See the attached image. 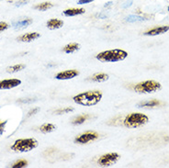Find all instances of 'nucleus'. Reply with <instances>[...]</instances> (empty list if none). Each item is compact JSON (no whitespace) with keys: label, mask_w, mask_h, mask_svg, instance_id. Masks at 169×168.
<instances>
[{"label":"nucleus","mask_w":169,"mask_h":168,"mask_svg":"<svg viewBox=\"0 0 169 168\" xmlns=\"http://www.w3.org/2000/svg\"><path fill=\"white\" fill-rule=\"evenodd\" d=\"M64 25V21L60 20H56V19H52L47 22V27L50 30H57L62 28Z\"/></svg>","instance_id":"12"},{"label":"nucleus","mask_w":169,"mask_h":168,"mask_svg":"<svg viewBox=\"0 0 169 168\" xmlns=\"http://www.w3.org/2000/svg\"><path fill=\"white\" fill-rule=\"evenodd\" d=\"M127 56H128L127 52L120 49H114L99 53L96 56V58L101 63H115L123 61Z\"/></svg>","instance_id":"2"},{"label":"nucleus","mask_w":169,"mask_h":168,"mask_svg":"<svg viewBox=\"0 0 169 168\" xmlns=\"http://www.w3.org/2000/svg\"><path fill=\"white\" fill-rule=\"evenodd\" d=\"M29 1H30V0H19V1L17 2V4H16V6H17V7L23 6V5H25V4H27Z\"/></svg>","instance_id":"26"},{"label":"nucleus","mask_w":169,"mask_h":168,"mask_svg":"<svg viewBox=\"0 0 169 168\" xmlns=\"http://www.w3.org/2000/svg\"><path fill=\"white\" fill-rule=\"evenodd\" d=\"M148 122V117L142 113H131L125 117L123 125L127 128H138Z\"/></svg>","instance_id":"3"},{"label":"nucleus","mask_w":169,"mask_h":168,"mask_svg":"<svg viewBox=\"0 0 169 168\" xmlns=\"http://www.w3.org/2000/svg\"><path fill=\"white\" fill-rule=\"evenodd\" d=\"M99 138V135L96 131H86L80 134L75 139V142L78 144H86L90 141H94Z\"/></svg>","instance_id":"6"},{"label":"nucleus","mask_w":169,"mask_h":168,"mask_svg":"<svg viewBox=\"0 0 169 168\" xmlns=\"http://www.w3.org/2000/svg\"><path fill=\"white\" fill-rule=\"evenodd\" d=\"M162 105V102H160L157 99H152V100H149V101H145L142 102L139 105V108H154V107H158Z\"/></svg>","instance_id":"16"},{"label":"nucleus","mask_w":169,"mask_h":168,"mask_svg":"<svg viewBox=\"0 0 169 168\" xmlns=\"http://www.w3.org/2000/svg\"><path fill=\"white\" fill-rule=\"evenodd\" d=\"M28 164V162L26 160H19L18 162H16L12 167L13 168H21V167H26Z\"/></svg>","instance_id":"22"},{"label":"nucleus","mask_w":169,"mask_h":168,"mask_svg":"<svg viewBox=\"0 0 169 168\" xmlns=\"http://www.w3.org/2000/svg\"><path fill=\"white\" fill-rule=\"evenodd\" d=\"M38 111H39V108H33V109L30 110V111H29V113H28V117H31L32 115L36 114Z\"/></svg>","instance_id":"27"},{"label":"nucleus","mask_w":169,"mask_h":168,"mask_svg":"<svg viewBox=\"0 0 169 168\" xmlns=\"http://www.w3.org/2000/svg\"><path fill=\"white\" fill-rule=\"evenodd\" d=\"M40 130L43 133H49V132H52L53 130H55V125L51 124V123H45L42 126H41Z\"/></svg>","instance_id":"20"},{"label":"nucleus","mask_w":169,"mask_h":168,"mask_svg":"<svg viewBox=\"0 0 169 168\" xmlns=\"http://www.w3.org/2000/svg\"><path fill=\"white\" fill-rule=\"evenodd\" d=\"M94 0H79L78 1V4H80V5H83V4H88V3H90V2H93Z\"/></svg>","instance_id":"28"},{"label":"nucleus","mask_w":169,"mask_h":168,"mask_svg":"<svg viewBox=\"0 0 169 168\" xmlns=\"http://www.w3.org/2000/svg\"><path fill=\"white\" fill-rule=\"evenodd\" d=\"M38 146V141L34 138H28V139H19L17 140L11 149L15 152H26L35 149Z\"/></svg>","instance_id":"4"},{"label":"nucleus","mask_w":169,"mask_h":168,"mask_svg":"<svg viewBox=\"0 0 169 168\" xmlns=\"http://www.w3.org/2000/svg\"><path fill=\"white\" fill-rule=\"evenodd\" d=\"M168 31H169V26H161V27H155V28L146 31L144 34L148 35V36H155V35L165 33Z\"/></svg>","instance_id":"11"},{"label":"nucleus","mask_w":169,"mask_h":168,"mask_svg":"<svg viewBox=\"0 0 169 168\" xmlns=\"http://www.w3.org/2000/svg\"><path fill=\"white\" fill-rule=\"evenodd\" d=\"M108 79V75L104 73H97L93 75L88 80H91L93 82H105Z\"/></svg>","instance_id":"13"},{"label":"nucleus","mask_w":169,"mask_h":168,"mask_svg":"<svg viewBox=\"0 0 169 168\" xmlns=\"http://www.w3.org/2000/svg\"><path fill=\"white\" fill-rule=\"evenodd\" d=\"M9 27V26L8 23H6V22H0V32L4 31H6V30H8Z\"/></svg>","instance_id":"25"},{"label":"nucleus","mask_w":169,"mask_h":168,"mask_svg":"<svg viewBox=\"0 0 169 168\" xmlns=\"http://www.w3.org/2000/svg\"><path fill=\"white\" fill-rule=\"evenodd\" d=\"M53 7V5L51 2H43V3H41V4L34 6V9H37L39 11H45L49 9H52Z\"/></svg>","instance_id":"18"},{"label":"nucleus","mask_w":169,"mask_h":168,"mask_svg":"<svg viewBox=\"0 0 169 168\" xmlns=\"http://www.w3.org/2000/svg\"><path fill=\"white\" fill-rule=\"evenodd\" d=\"M101 98H102V92L98 90L84 92L73 97L74 101L76 104L86 106V107H91V106L97 105L101 100Z\"/></svg>","instance_id":"1"},{"label":"nucleus","mask_w":169,"mask_h":168,"mask_svg":"<svg viewBox=\"0 0 169 168\" xmlns=\"http://www.w3.org/2000/svg\"><path fill=\"white\" fill-rule=\"evenodd\" d=\"M79 75V72L77 70H65L63 72L58 73L55 75V78L58 80H68V79H72L75 76H77Z\"/></svg>","instance_id":"9"},{"label":"nucleus","mask_w":169,"mask_h":168,"mask_svg":"<svg viewBox=\"0 0 169 168\" xmlns=\"http://www.w3.org/2000/svg\"><path fill=\"white\" fill-rule=\"evenodd\" d=\"M168 11H169V7H168Z\"/></svg>","instance_id":"29"},{"label":"nucleus","mask_w":169,"mask_h":168,"mask_svg":"<svg viewBox=\"0 0 169 168\" xmlns=\"http://www.w3.org/2000/svg\"><path fill=\"white\" fill-rule=\"evenodd\" d=\"M85 9H65L64 11V14L67 17H73V16H77V15H81L83 13H85Z\"/></svg>","instance_id":"14"},{"label":"nucleus","mask_w":169,"mask_h":168,"mask_svg":"<svg viewBox=\"0 0 169 168\" xmlns=\"http://www.w3.org/2000/svg\"><path fill=\"white\" fill-rule=\"evenodd\" d=\"M8 121L7 120H4V121H0V136H1L4 131H5V127L7 125Z\"/></svg>","instance_id":"24"},{"label":"nucleus","mask_w":169,"mask_h":168,"mask_svg":"<svg viewBox=\"0 0 169 168\" xmlns=\"http://www.w3.org/2000/svg\"><path fill=\"white\" fill-rule=\"evenodd\" d=\"M40 36L41 35L38 32H30V33H26V34L20 36L18 38V41L22 42H31L40 38Z\"/></svg>","instance_id":"10"},{"label":"nucleus","mask_w":169,"mask_h":168,"mask_svg":"<svg viewBox=\"0 0 169 168\" xmlns=\"http://www.w3.org/2000/svg\"><path fill=\"white\" fill-rule=\"evenodd\" d=\"M74 110V108H70V107H68V108H59V109H57V110H55V114H65V113H69V112H72Z\"/></svg>","instance_id":"23"},{"label":"nucleus","mask_w":169,"mask_h":168,"mask_svg":"<svg viewBox=\"0 0 169 168\" xmlns=\"http://www.w3.org/2000/svg\"><path fill=\"white\" fill-rule=\"evenodd\" d=\"M31 23H32V20L31 19H25L23 20H20V21L14 22L13 26L16 29H24V28L28 27L29 25H31Z\"/></svg>","instance_id":"15"},{"label":"nucleus","mask_w":169,"mask_h":168,"mask_svg":"<svg viewBox=\"0 0 169 168\" xmlns=\"http://www.w3.org/2000/svg\"><path fill=\"white\" fill-rule=\"evenodd\" d=\"M119 153H117V152H108V153H106V154L102 155L98 159L97 163H98L99 165L104 166V167L110 166L113 163H115L119 160Z\"/></svg>","instance_id":"7"},{"label":"nucleus","mask_w":169,"mask_h":168,"mask_svg":"<svg viewBox=\"0 0 169 168\" xmlns=\"http://www.w3.org/2000/svg\"><path fill=\"white\" fill-rule=\"evenodd\" d=\"M21 84V81L17 78L5 79L0 81V89H11L19 86Z\"/></svg>","instance_id":"8"},{"label":"nucleus","mask_w":169,"mask_h":168,"mask_svg":"<svg viewBox=\"0 0 169 168\" xmlns=\"http://www.w3.org/2000/svg\"><path fill=\"white\" fill-rule=\"evenodd\" d=\"M161 89L160 83L153 81V80H148L144 82H141L137 84L134 86V90L137 93H153Z\"/></svg>","instance_id":"5"},{"label":"nucleus","mask_w":169,"mask_h":168,"mask_svg":"<svg viewBox=\"0 0 169 168\" xmlns=\"http://www.w3.org/2000/svg\"><path fill=\"white\" fill-rule=\"evenodd\" d=\"M88 119H90V115H87V114H85V115H80L78 117H76L75 119H73L72 123L74 125H78V124H82L84 123L85 121H86Z\"/></svg>","instance_id":"19"},{"label":"nucleus","mask_w":169,"mask_h":168,"mask_svg":"<svg viewBox=\"0 0 169 168\" xmlns=\"http://www.w3.org/2000/svg\"><path fill=\"white\" fill-rule=\"evenodd\" d=\"M79 47H80V46H79L78 43L74 42V43H69V44H67L66 46L64 47L63 50H64V52L66 53H72L77 51V50L79 49Z\"/></svg>","instance_id":"17"},{"label":"nucleus","mask_w":169,"mask_h":168,"mask_svg":"<svg viewBox=\"0 0 169 168\" xmlns=\"http://www.w3.org/2000/svg\"><path fill=\"white\" fill-rule=\"evenodd\" d=\"M25 68V64H15L13 66H9L7 68L8 73H17Z\"/></svg>","instance_id":"21"}]
</instances>
